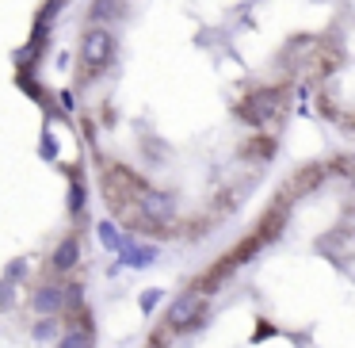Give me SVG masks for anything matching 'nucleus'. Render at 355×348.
Masks as SVG:
<instances>
[{
    "mask_svg": "<svg viewBox=\"0 0 355 348\" xmlns=\"http://www.w3.org/2000/svg\"><path fill=\"white\" fill-rule=\"evenodd\" d=\"M111 54H115V39H111L103 27H92V31L80 39V62L88 65V69H103V65L111 62Z\"/></svg>",
    "mask_w": 355,
    "mask_h": 348,
    "instance_id": "f257e3e1",
    "label": "nucleus"
},
{
    "mask_svg": "<svg viewBox=\"0 0 355 348\" xmlns=\"http://www.w3.org/2000/svg\"><path fill=\"white\" fill-rule=\"evenodd\" d=\"M138 207H141V215H146L149 222H157V226L172 222V215H176V203H172V195L153 192V188H146V192H141Z\"/></svg>",
    "mask_w": 355,
    "mask_h": 348,
    "instance_id": "f03ea898",
    "label": "nucleus"
},
{
    "mask_svg": "<svg viewBox=\"0 0 355 348\" xmlns=\"http://www.w3.org/2000/svg\"><path fill=\"white\" fill-rule=\"evenodd\" d=\"M199 314H202V295L187 291V295H180V299L168 306V325L172 329H191V322Z\"/></svg>",
    "mask_w": 355,
    "mask_h": 348,
    "instance_id": "7ed1b4c3",
    "label": "nucleus"
},
{
    "mask_svg": "<svg viewBox=\"0 0 355 348\" xmlns=\"http://www.w3.org/2000/svg\"><path fill=\"white\" fill-rule=\"evenodd\" d=\"M241 111H245L248 123H263V119H271L279 111V92H256Z\"/></svg>",
    "mask_w": 355,
    "mask_h": 348,
    "instance_id": "20e7f679",
    "label": "nucleus"
},
{
    "mask_svg": "<svg viewBox=\"0 0 355 348\" xmlns=\"http://www.w3.org/2000/svg\"><path fill=\"white\" fill-rule=\"evenodd\" d=\"M62 302H65V295L58 291V287H39V291H35V310H39L42 317H54L58 310H62Z\"/></svg>",
    "mask_w": 355,
    "mask_h": 348,
    "instance_id": "39448f33",
    "label": "nucleus"
},
{
    "mask_svg": "<svg viewBox=\"0 0 355 348\" xmlns=\"http://www.w3.org/2000/svg\"><path fill=\"white\" fill-rule=\"evenodd\" d=\"M77 253H80V249H77V241H73V238H65L62 245L54 249V268H58V272H69L73 264H77Z\"/></svg>",
    "mask_w": 355,
    "mask_h": 348,
    "instance_id": "423d86ee",
    "label": "nucleus"
},
{
    "mask_svg": "<svg viewBox=\"0 0 355 348\" xmlns=\"http://www.w3.org/2000/svg\"><path fill=\"white\" fill-rule=\"evenodd\" d=\"M123 256L134 264V268H146V264L157 256V249L153 245H123Z\"/></svg>",
    "mask_w": 355,
    "mask_h": 348,
    "instance_id": "0eeeda50",
    "label": "nucleus"
},
{
    "mask_svg": "<svg viewBox=\"0 0 355 348\" xmlns=\"http://www.w3.org/2000/svg\"><path fill=\"white\" fill-rule=\"evenodd\" d=\"M96 230H100V241H103V245H107V249H115V253H123V245H126V241H123V233H119L115 226H111V222H100Z\"/></svg>",
    "mask_w": 355,
    "mask_h": 348,
    "instance_id": "6e6552de",
    "label": "nucleus"
},
{
    "mask_svg": "<svg viewBox=\"0 0 355 348\" xmlns=\"http://www.w3.org/2000/svg\"><path fill=\"white\" fill-rule=\"evenodd\" d=\"M54 333H58L54 317H39V325H35V340H50Z\"/></svg>",
    "mask_w": 355,
    "mask_h": 348,
    "instance_id": "1a4fd4ad",
    "label": "nucleus"
},
{
    "mask_svg": "<svg viewBox=\"0 0 355 348\" xmlns=\"http://www.w3.org/2000/svg\"><path fill=\"white\" fill-rule=\"evenodd\" d=\"M62 348H88V337L80 329H73V333H65V337H62Z\"/></svg>",
    "mask_w": 355,
    "mask_h": 348,
    "instance_id": "9d476101",
    "label": "nucleus"
},
{
    "mask_svg": "<svg viewBox=\"0 0 355 348\" xmlns=\"http://www.w3.org/2000/svg\"><path fill=\"white\" fill-rule=\"evenodd\" d=\"M157 302H161V291H146V295H141V310H146V314L157 306Z\"/></svg>",
    "mask_w": 355,
    "mask_h": 348,
    "instance_id": "9b49d317",
    "label": "nucleus"
}]
</instances>
